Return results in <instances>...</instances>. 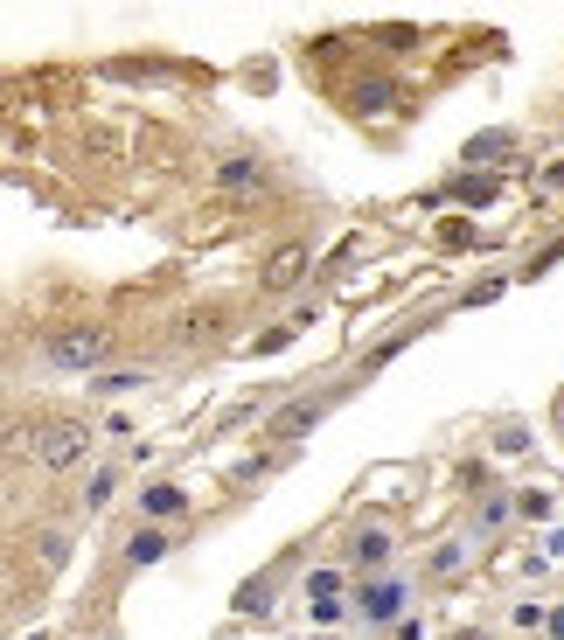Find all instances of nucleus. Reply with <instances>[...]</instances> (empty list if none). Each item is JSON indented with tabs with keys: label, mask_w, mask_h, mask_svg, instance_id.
<instances>
[{
	"label": "nucleus",
	"mask_w": 564,
	"mask_h": 640,
	"mask_svg": "<svg viewBox=\"0 0 564 640\" xmlns=\"http://www.w3.org/2000/svg\"><path fill=\"white\" fill-rule=\"evenodd\" d=\"M91 446H98V439H91L84 418H49V425L28 431V460L43 466V474H70V466H84Z\"/></svg>",
	"instance_id": "f257e3e1"
},
{
	"label": "nucleus",
	"mask_w": 564,
	"mask_h": 640,
	"mask_svg": "<svg viewBox=\"0 0 564 640\" xmlns=\"http://www.w3.org/2000/svg\"><path fill=\"white\" fill-rule=\"evenodd\" d=\"M49 369H84V376H98L111 363V328H91V320H78V328H49Z\"/></svg>",
	"instance_id": "f03ea898"
},
{
	"label": "nucleus",
	"mask_w": 564,
	"mask_h": 640,
	"mask_svg": "<svg viewBox=\"0 0 564 640\" xmlns=\"http://www.w3.org/2000/svg\"><path fill=\"white\" fill-rule=\"evenodd\" d=\"M404 606H411V585H404V578H390V571H384V578H369V585L355 592V613H363L369 627H398Z\"/></svg>",
	"instance_id": "7ed1b4c3"
},
{
	"label": "nucleus",
	"mask_w": 564,
	"mask_h": 640,
	"mask_svg": "<svg viewBox=\"0 0 564 640\" xmlns=\"http://www.w3.org/2000/svg\"><path fill=\"white\" fill-rule=\"evenodd\" d=\"M328 404H334V398H293V404L279 411L272 425H266V439H279V453H286V446L299 439V431H314V425L328 418Z\"/></svg>",
	"instance_id": "20e7f679"
},
{
	"label": "nucleus",
	"mask_w": 564,
	"mask_h": 640,
	"mask_svg": "<svg viewBox=\"0 0 564 640\" xmlns=\"http://www.w3.org/2000/svg\"><path fill=\"white\" fill-rule=\"evenodd\" d=\"M307 265H314V244H279L266 258V293H293L307 278Z\"/></svg>",
	"instance_id": "39448f33"
},
{
	"label": "nucleus",
	"mask_w": 564,
	"mask_h": 640,
	"mask_svg": "<svg viewBox=\"0 0 564 640\" xmlns=\"http://www.w3.org/2000/svg\"><path fill=\"white\" fill-rule=\"evenodd\" d=\"M188 515V487L181 481H154V487H140V522H181Z\"/></svg>",
	"instance_id": "423d86ee"
},
{
	"label": "nucleus",
	"mask_w": 564,
	"mask_h": 640,
	"mask_svg": "<svg viewBox=\"0 0 564 640\" xmlns=\"http://www.w3.org/2000/svg\"><path fill=\"white\" fill-rule=\"evenodd\" d=\"M307 613L321 619V627H334V619H342V571H334V564L307 571Z\"/></svg>",
	"instance_id": "0eeeda50"
},
{
	"label": "nucleus",
	"mask_w": 564,
	"mask_h": 640,
	"mask_svg": "<svg viewBox=\"0 0 564 640\" xmlns=\"http://www.w3.org/2000/svg\"><path fill=\"white\" fill-rule=\"evenodd\" d=\"M390 557H398L390 530H355V543H349V564H363L369 578H384V571H390Z\"/></svg>",
	"instance_id": "6e6552de"
},
{
	"label": "nucleus",
	"mask_w": 564,
	"mask_h": 640,
	"mask_svg": "<svg viewBox=\"0 0 564 640\" xmlns=\"http://www.w3.org/2000/svg\"><path fill=\"white\" fill-rule=\"evenodd\" d=\"M216 188L223 195H258V188H266V167L251 154H231V161H216Z\"/></svg>",
	"instance_id": "1a4fd4ad"
},
{
	"label": "nucleus",
	"mask_w": 564,
	"mask_h": 640,
	"mask_svg": "<svg viewBox=\"0 0 564 640\" xmlns=\"http://www.w3.org/2000/svg\"><path fill=\"white\" fill-rule=\"evenodd\" d=\"M167 550H175V543H167V530H154V522H140V530L126 536V564H133V571H146V564H161Z\"/></svg>",
	"instance_id": "9d476101"
},
{
	"label": "nucleus",
	"mask_w": 564,
	"mask_h": 640,
	"mask_svg": "<svg viewBox=\"0 0 564 640\" xmlns=\"http://www.w3.org/2000/svg\"><path fill=\"white\" fill-rule=\"evenodd\" d=\"M154 376L146 369H98L91 376V398H133V390H146Z\"/></svg>",
	"instance_id": "9b49d317"
},
{
	"label": "nucleus",
	"mask_w": 564,
	"mask_h": 640,
	"mask_svg": "<svg viewBox=\"0 0 564 640\" xmlns=\"http://www.w3.org/2000/svg\"><path fill=\"white\" fill-rule=\"evenodd\" d=\"M509 508H516L522 522H551V515H557V495H551V487H516Z\"/></svg>",
	"instance_id": "f8f14e48"
},
{
	"label": "nucleus",
	"mask_w": 564,
	"mask_h": 640,
	"mask_svg": "<svg viewBox=\"0 0 564 640\" xmlns=\"http://www.w3.org/2000/svg\"><path fill=\"white\" fill-rule=\"evenodd\" d=\"M460 571H467V543H439L425 557V578H460Z\"/></svg>",
	"instance_id": "ddd939ff"
},
{
	"label": "nucleus",
	"mask_w": 564,
	"mask_h": 640,
	"mask_svg": "<svg viewBox=\"0 0 564 640\" xmlns=\"http://www.w3.org/2000/svg\"><path fill=\"white\" fill-rule=\"evenodd\" d=\"M355 111H363V119H384V111H398V91L390 84H363L355 91Z\"/></svg>",
	"instance_id": "4468645a"
},
{
	"label": "nucleus",
	"mask_w": 564,
	"mask_h": 640,
	"mask_svg": "<svg viewBox=\"0 0 564 640\" xmlns=\"http://www.w3.org/2000/svg\"><path fill=\"white\" fill-rule=\"evenodd\" d=\"M111 495H119V466H98V474L84 481V508H91V515H98V508H105Z\"/></svg>",
	"instance_id": "2eb2a0df"
},
{
	"label": "nucleus",
	"mask_w": 564,
	"mask_h": 640,
	"mask_svg": "<svg viewBox=\"0 0 564 640\" xmlns=\"http://www.w3.org/2000/svg\"><path fill=\"white\" fill-rule=\"evenodd\" d=\"M474 522H481V530H487V536H495V530H509V522H516V508H509V495H487Z\"/></svg>",
	"instance_id": "dca6fc26"
},
{
	"label": "nucleus",
	"mask_w": 564,
	"mask_h": 640,
	"mask_svg": "<svg viewBox=\"0 0 564 640\" xmlns=\"http://www.w3.org/2000/svg\"><path fill=\"white\" fill-rule=\"evenodd\" d=\"M502 154H516V133H481L467 146V161H502Z\"/></svg>",
	"instance_id": "f3484780"
},
{
	"label": "nucleus",
	"mask_w": 564,
	"mask_h": 640,
	"mask_svg": "<svg viewBox=\"0 0 564 640\" xmlns=\"http://www.w3.org/2000/svg\"><path fill=\"white\" fill-rule=\"evenodd\" d=\"M454 195L481 210V202H495V181H487V175H460V181H454Z\"/></svg>",
	"instance_id": "a211bd4d"
},
{
	"label": "nucleus",
	"mask_w": 564,
	"mask_h": 640,
	"mask_svg": "<svg viewBox=\"0 0 564 640\" xmlns=\"http://www.w3.org/2000/svg\"><path fill=\"white\" fill-rule=\"evenodd\" d=\"M266 606H272V578H258V585L237 592V613H266Z\"/></svg>",
	"instance_id": "6ab92c4d"
},
{
	"label": "nucleus",
	"mask_w": 564,
	"mask_h": 640,
	"mask_svg": "<svg viewBox=\"0 0 564 640\" xmlns=\"http://www.w3.org/2000/svg\"><path fill=\"white\" fill-rule=\"evenodd\" d=\"M522 446H530V431H522V425H509V431H502V439H495V453H502V460H516Z\"/></svg>",
	"instance_id": "aec40b11"
},
{
	"label": "nucleus",
	"mask_w": 564,
	"mask_h": 640,
	"mask_svg": "<svg viewBox=\"0 0 564 640\" xmlns=\"http://www.w3.org/2000/svg\"><path fill=\"white\" fill-rule=\"evenodd\" d=\"M509 619H516L522 633H530V627H543V606H537V598H522V606H509Z\"/></svg>",
	"instance_id": "412c9836"
},
{
	"label": "nucleus",
	"mask_w": 564,
	"mask_h": 640,
	"mask_svg": "<svg viewBox=\"0 0 564 640\" xmlns=\"http://www.w3.org/2000/svg\"><path fill=\"white\" fill-rule=\"evenodd\" d=\"M543 633L564 640V598H557V606H543Z\"/></svg>",
	"instance_id": "4be33fe9"
},
{
	"label": "nucleus",
	"mask_w": 564,
	"mask_h": 640,
	"mask_svg": "<svg viewBox=\"0 0 564 640\" xmlns=\"http://www.w3.org/2000/svg\"><path fill=\"white\" fill-rule=\"evenodd\" d=\"M543 564H564V530H551V536H543Z\"/></svg>",
	"instance_id": "5701e85b"
},
{
	"label": "nucleus",
	"mask_w": 564,
	"mask_h": 640,
	"mask_svg": "<svg viewBox=\"0 0 564 640\" xmlns=\"http://www.w3.org/2000/svg\"><path fill=\"white\" fill-rule=\"evenodd\" d=\"M398 640H425V619H411V613H404V619H398Z\"/></svg>",
	"instance_id": "b1692460"
},
{
	"label": "nucleus",
	"mask_w": 564,
	"mask_h": 640,
	"mask_svg": "<svg viewBox=\"0 0 564 640\" xmlns=\"http://www.w3.org/2000/svg\"><path fill=\"white\" fill-rule=\"evenodd\" d=\"M543 188H564V161H557V167H543Z\"/></svg>",
	"instance_id": "393cba45"
},
{
	"label": "nucleus",
	"mask_w": 564,
	"mask_h": 640,
	"mask_svg": "<svg viewBox=\"0 0 564 640\" xmlns=\"http://www.w3.org/2000/svg\"><path fill=\"white\" fill-rule=\"evenodd\" d=\"M28 640H49V633H28Z\"/></svg>",
	"instance_id": "a878e982"
}]
</instances>
